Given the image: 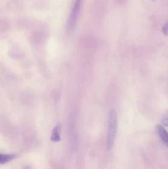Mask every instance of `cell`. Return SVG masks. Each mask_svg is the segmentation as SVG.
Returning <instances> with one entry per match:
<instances>
[{
  "label": "cell",
  "instance_id": "5b68a950",
  "mask_svg": "<svg viewBox=\"0 0 168 169\" xmlns=\"http://www.w3.org/2000/svg\"><path fill=\"white\" fill-rule=\"evenodd\" d=\"M16 155L14 154H0V164L1 165L5 164L10 162L16 158Z\"/></svg>",
  "mask_w": 168,
  "mask_h": 169
},
{
  "label": "cell",
  "instance_id": "52a82bcc",
  "mask_svg": "<svg viewBox=\"0 0 168 169\" xmlns=\"http://www.w3.org/2000/svg\"><path fill=\"white\" fill-rule=\"evenodd\" d=\"M162 31L165 35H168V21L166 22L165 25L163 27Z\"/></svg>",
  "mask_w": 168,
  "mask_h": 169
},
{
  "label": "cell",
  "instance_id": "8992f818",
  "mask_svg": "<svg viewBox=\"0 0 168 169\" xmlns=\"http://www.w3.org/2000/svg\"><path fill=\"white\" fill-rule=\"evenodd\" d=\"M161 123L165 126L168 127V114L163 117L161 119Z\"/></svg>",
  "mask_w": 168,
  "mask_h": 169
},
{
  "label": "cell",
  "instance_id": "3957f363",
  "mask_svg": "<svg viewBox=\"0 0 168 169\" xmlns=\"http://www.w3.org/2000/svg\"><path fill=\"white\" fill-rule=\"evenodd\" d=\"M155 130L158 136L164 142L166 147L168 148V133L167 131L161 125H157L156 126Z\"/></svg>",
  "mask_w": 168,
  "mask_h": 169
},
{
  "label": "cell",
  "instance_id": "6da1fadb",
  "mask_svg": "<svg viewBox=\"0 0 168 169\" xmlns=\"http://www.w3.org/2000/svg\"><path fill=\"white\" fill-rule=\"evenodd\" d=\"M117 126V114L115 109H112L109 114V127L107 137V145L108 150L112 149L115 143Z\"/></svg>",
  "mask_w": 168,
  "mask_h": 169
},
{
  "label": "cell",
  "instance_id": "ba28073f",
  "mask_svg": "<svg viewBox=\"0 0 168 169\" xmlns=\"http://www.w3.org/2000/svg\"><path fill=\"white\" fill-rule=\"evenodd\" d=\"M24 169H30V168H29V167H26Z\"/></svg>",
  "mask_w": 168,
  "mask_h": 169
},
{
  "label": "cell",
  "instance_id": "7a4b0ae2",
  "mask_svg": "<svg viewBox=\"0 0 168 169\" xmlns=\"http://www.w3.org/2000/svg\"><path fill=\"white\" fill-rule=\"evenodd\" d=\"M81 0H76L71 15L70 16L69 22L67 25V31L71 32L74 29L76 23L78 22V18L81 10Z\"/></svg>",
  "mask_w": 168,
  "mask_h": 169
},
{
  "label": "cell",
  "instance_id": "277c9868",
  "mask_svg": "<svg viewBox=\"0 0 168 169\" xmlns=\"http://www.w3.org/2000/svg\"><path fill=\"white\" fill-rule=\"evenodd\" d=\"M62 130V124L61 123L58 122L56 125L51 133L50 139L53 142H59L61 141V132Z\"/></svg>",
  "mask_w": 168,
  "mask_h": 169
}]
</instances>
